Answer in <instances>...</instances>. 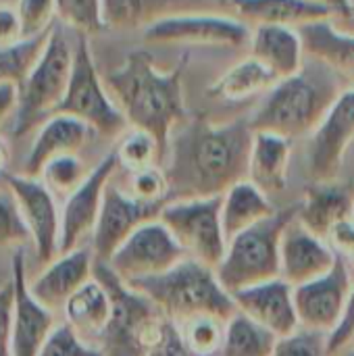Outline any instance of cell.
Instances as JSON below:
<instances>
[{
	"instance_id": "2e32d148",
	"label": "cell",
	"mask_w": 354,
	"mask_h": 356,
	"mask_svg": "<svg viewBox=\"0 0 354 356\" xmlns=\"http://www.w3.org/2000/svg\"><path fill=\"white\" fill-rule=\"evenodd\" d=\"M354 140V86L344 90L309 142L313 181H334Z\"/></svg>"
},
{
	"instance_id": "9a60e30c",
	"label": "cell",
	"mask_w": 354,
	"mask_h": 356,
	"mask_svg": "<svg viewBox=\"0 0 354 356\" xmlns=\"http://www.w3.org/2000/svg\"><path fill=\"white\" fill-rule=\"evenodd\" d=\"M351 292L353 277L346 267V257L340 254L330 273L294 288V302L300 327L330 336L344 317Z\"/></svg>"
},
{
	"instance_id": "d590c367",
	"label": "cell",
	"mask_w": 354,
	"mask_h": 356,
	"mask_svg": "<svg viewBox=\"0 0 354 356\" xmlns=\"http://www.w3.org/2000/svg\"><path fill=\"white\" fill-rule=\"evenodd\" d=\"M56 17L77 35L98 33L104 27L102 0H56Z\"/></svg>"
},
{
	"instance_id": "816d5d0a",
	"label": "cell",
	"mask_w": 354,
	"mask_h": 356,
	"mask_svg": "<svg viewBox=\"0 0 354 356\" xmlns=\"http://www.w3.org/2000/svg\"><path fill=\"white\" fill-rule=\"evenodd\" d=\"M351 219H353V223H354V207H353V217H351Z\"/></svg>"
},
{
	"instance_id": "44dd1931",
	"label": "cell",
	"mask_w": 354,
	"mask_h": 356,
	"mask_svg": "<svg viewBox=\"0 0 354 356\" xmlns=\"http://www.w3.org/2000/svg\"><path fill=\"white\" fill-rule=\"evenodd\" d=\"M94 136L96 131L83 121L71 115H52L40 125L35 140L25 156L21 175L40 177L44 167L52 159L65 154H77Z\"/></svg>"
},
{
	"instance_id": "ab89813d",
	"label": "cell",
	"mask_w": 354,
	"mask_h": 356,
	"mask_svg": "<svg viewBox=\"0 0 354 356\" xmlns=\"http://www.w3.org/2000/svg\"><path fill=\"white\" fill-rule=\"evenodd\" d=\"M40 356H104L102 350L79 338L65 321L56 323Z\"/></svg>"
},
{
	"instance_id": "c3c4849f",
	"label": "cell",
	"mask_w": 354,
	"mask_h": 356,
	"mask_svg": "<svg viewBox=\"0 0 354 356\" xmlns=\"http://www.w3.org/2000/svg\"><path fill=\"white\" fill-rule=\"evenodd\" d=\"M307 2L325 6L334 15H353V0H307Z\"/></svg>"
},
{
	"instance_id": "7dc6e473",
	"label": "cell",
	"mask_w": 354,
	"mask_h": 356,
	"mask_svg": "<svg viewBox=\"0 0 354 356\" xmlns=\"http://www.w3.org/2000/svg\"><path fill=\"white\" fill-rule=\"evenodd\" d=\"M19 92L15 86H0V125L8 119L13 111H17Z\"/></svg>"
},
{
	"instance_id": "60d3db41",
	"label": "cell",
	"mask_w": 354,
	"mask_h": 356,
	"mask_svg": "<svg viewBox=\"0 0 354 356\" xmlns=\"http://www.w3.org/2000/svg\"><path fill=\"white\" fill-rule=\"evenodd\" d=\"M29 240V232L21 219L19 207L10 190H0V248L23 246Z\"/></svg>"
},
{
	"instance_id": "7402d4cb",
	"label": "cell",
	"mask_w": 354,
	"mask_h": 356,
	"mask_svg": "<svg viewBox=\"0 0 354 356\" xmlns=\"http://www.w3.org/2000/svg\"><path fill=\"white\" fill-rule=\"evenodd\" d=\"M354 198L346 186L338 181H313L298 204V221L328 242L330 234L353 217Z\"/></svg>"
},
{
	"instance_id": "484cf974",
	"label": "cell",
	"mask_w": 354,
	"mask_h": 356,
	"mask_svg": "<svg viewBox=\"0 0 354 356\" xmlns=\"http://www.w3.org/2000/svg\"><path fill=\"white\" fill-rule=\"evenodd\" d=\"M113 313L108 290L92 277L81 290H77L63 311V321L86 342L98 346Z\"/></svg>"
},
{
	"instance_id": "d6986e66",
	"label": "cell",
	"mask_w": 354,
	"mask_h": 356,
	"mask_svg": "<svg viewBox=\"0 0 354 356\" xmlns=\"http://www.w3.org/2000/svg\"><path fill=\"white\" fill-rule=\"evenodd\" d=\"M338 257L340 254L330 246V242L309 232L296 215V219L286 227L282 240V280L292 288L319 280L334 269Z\"/></svg>"
},
{
	"instance_id": "d6a6232c",
	"label": "cell",
	"mask_w": 354,
	"mask_h": 356,
	"mask_svg": "<svg viewBox=\"0 0 354 356\" xmlns=\"http://www.w3.org/2000/svg\"><path fill=\"white\" fill-rule=\"evenodd\" d=\"M115 152L119 159V167L127 169L129 173L159 165V161H163V152L154 136L134 127L121 136V142L115 148Z\"/></svg>"
},
{
	"instance_id": "8992f818",
	"label": "cell",
	"mask_w": 354,
	"mask_h": 356,
	"mask_svg": "<svg viewBox=\"0 0 354 356\" xmlns=\"http://www.w3.org/2000/svg\"><path fill=\"white\" fill-rule=\"evenodd\" d=\"M298 204L277 209L265 221L248 227L227 242L225 257L215 269L221 286L234 296L246 288L282 277V240L296 219Z\"/></svg>"
},
{
	"instance_id": "74e56055",
	"label": "cell",
	"mask_w": 354,
	"mask_h": 356,
	"mask_svg": "<svg viewBox=\"0 0 354 356\" xmlns=\"http://www.w3.org/2000/svg\"><path fill=\"white\" fill-rule=\"evenodd\" d=\"M15 10L21 23V38H35L52 29L56 0H17Z\"/></svg>"
},
{
	"instance_id": "5b68a950",
	"label": "cell",
	"mask_w": 354,
	"mask_h": 356,
	"mask_svg": "<svg viewBox=\"0 0 354 356\" xmlns=\"http://www.w3.org/2000/svg\"><path fill=\"white\" fill-rule=\"evenodd\" d=\"M94 277L108 290L113 302L111 321L98 342L102 355L148 356L169 319L148 296L125 284L108 265L96 263Z\"/></svg>"
},
{
	"instance_id": "4fadbf2b",
	"label": "cell",
	"mask_w": 354,
	"mask_h": 356,
	"mask_svg": "<svg viewBox=\"0 0 354 356\" xmlns=\"http://www.w3.org/2000/svg\"><path fill=\"white\" fill-rule=\"evenodd\" d=\"M119 167L117 152H108L86 177V181L65 198L61 209V254L88 246L98 225V217L102 211L104 190L111 184L115 171Z\"/></svg>"
},
{
	"instance_id": "ac0fdd59",
	"label": "cell",
	"mask_w": 354,
	"mask_h": 356,
	"mask_svg": "<svg viewBox=\"0 0 354 356\" xmlns=\"http://www.w3.org/2000/svg\"><path fill=\"white\" fill-rule=\"evenodd\" d=\"M94 252L92 246L58 254L35 277L29 280V294L38 305L50 313H63L71 296L81 290L94 277Z\"/></svg>"
},
{
	"instance_id": "603a6c76",
	"label": "cell",
	"mask_w": 354,
	"mask_h": 356,
	"mask_svg": "<svg viewBox=\"0 0 354 356\" xmlns=\"http://www.w3.org/2000/svg\"><path fill=\"white\" fill-rule=\"evenodd\" d=\"M250 56L261 60L280 79L298 73L307 58L298 29L286 25H257L250 38Z\"/></svg>"
},
{
	"instance_id": "ee69618b",
	"label": "cell",
	"mask_w": 354,
	"mask_h": 356,
	"mask_svg": "<svg viewBox=\"0 0 354 356\" xmlns=\"http://www.w3.org/2000/svg\"><path fill=\"white\" fill-rule=\"evenodd\" d=\"M148 356H194L190 353V348L184 342V336L179 332V327L173 321H167L161 338L156 340V344L150 348Z\"/></svg>"
},
{
	"instance_id": "ba28073f",
	"label": "cell",
	"mask_w": 354,
	"mask_h": 356,
	"mask_svg": "<svg viewBox=\"0 0 354 356\" xmlns=\"http://www.w3.org/2000/svg\"><path fill=\"white\" fill-rule=\"evenodd\" d=\"M54 115H71L102 138H119L129 127L125 115L98 75L88 35H77L71 81Z\"/></svg>"
},
{
	"instance_id": "9c48e42d",
	"label": "cell",
	"mask_w": 354,
	"mask_h": 356,
	"mask_svg": "<svg viewBox=\"0 0 354 356\" xmlns=\"http://www.w3.org/2000/svg\"><path fill=\"white\" fill-rule=\"evenodd\" d=\"M159 219L186 250L188 259L211 269L221 265L227 250L221 225V196L165 202Z\"/></svg>"
},
{
	"instance_id": "f6af8a7d",
	"label": "cell",
	"mask_w": 354,
	"mask_h": 356,
	"mask_svg": "<svg viewBox=\"0 0 354 356\" xmlns=\"http://www.w3.org/2000/svg\"><path fill=\"white\" fill-rule=\"evenodd\" d=\"M330 246L342 254V257H353L354 254V223L353 219L342 221L328 238Z\"/></svg>"
},
{
	"instance_id": "7c38bea8",
	"label": "cell",
	"mask_w": 354,
	"mask_h": 356,
	"mask_svg": "<svg viewBox=\"0 0 354 356\" xmlns=\"http://www.w3.org/2000/svg\"><path fill=\"white\" fill-rule=\"evenodd\" d=\"M4 181L15 196L21 219L29 232L35 261L46 267L61 254V209L56 196L40 177L4 175Z\"/></svg>"
},
{
	"instance_id": "4316f807",
	"label": "cell",
	"mask_w": 354,
	"mask_h": 356,
	"mask_svg": "<svg viewBox=\"0 0 354 356\" xmlns=\"http://www.w3.org/2000/svg\"><path fill=\"white\" fill-rule=\"evenodd\" d=\"M204 4L200 0H102V19L106 29L148 27L171 15L202 10Z\"/></svg>"
},
{
	"instance_id": "cb8c5ba5",
	"label": "cell",
	"mask_w": 354,
	"mask_h": 356,
	"mask_svg": "<svg viewBox=\"0 0 354 356\" xmlns=\"http://www.w3.org/2000/svg\"><path fill=\"white\" fill-rule=\"evenodd\" d=\"M292 140L269 131H255L248 179L269 198L282 194L288 186V167Z\"/></svg>"
},
{
	"instance_id": "7bdbcfd3",
	"label": "cell",
	"mask_w": 354,
	"mask_h": 356,
	"mask_svg": "<svg viewBox=\"0 0 354 356\" xmlns=\"http://www.w3.org/2000/svg\"><path fill=\"white\" fill-rule=\"evenodd\" d=\"M354 342V288L344 311V317L340 321V325L328 336V346H330V355L340 356L346 348H351Z\"/></svg>"
},
{
	"instance_id": "8d00e7d4",
	"label": "cell",
	"mask_w": 354,
	"mask_h": 356,
	"mask_svg": "<svg viewBox=\"0 0 354 356\" xmlns=\"http://www.w3.org/2000/svg\"><path fill=\"white\" fill-rule=\"evenodd\" d=\"M136 200L148 202V204H165L169 198V179L167 173L159 167H146L140 171H134L129 177V190Z\"/></svg>"
},
{
	"instance_id": "6da1fadb",
	"label": "cell",
	"mask_w": 354,
	"mask_h": 356,
	"mask_svg": "<svg viewBox=\"0 0 354 356\" xmlns=\"http://www.w3.org/2000/svg\"><path fill=\"white\" fill-rule=\"evenodd\" d=\"M252 140L248 119L221 125L204 117L182 121L167 152V202L223 196L232 186L248 179Z\"/></svg>"
},
{
	"instance_id": "52a82bcc",
	"label": "cell",
	"mask_w": 354,
	"mask_h": 356,
	"mask_svg": "<svg viewBox=\"0 0 354 356\" xmlns=\"http://www.w3.org/2000/svg\"><path fill=\"white\" fill-rule=\"evenodd\" d=\"M73 56L75 46H71L61 27L52 25L44 54L27 79L17 88L19 98L15 111V136L27 134L56 113L71 81Z\"/></svg>"
},
{
	"instance_id": "4dcf8cb0",
	"label": "cell",
	"mask_w": 354,
	"mask_h": 356,
	"mask_svg": "<svg viewBox=\"0 0 354 356\" xmlns=\"http://www.w3.org/2000/svg\"><path fill=\"white\" fill-rule=\"evenodd\" d=\"M275 344L277 338L269 330L236 311L225 321L223 344L217 356H273Z\"/></svg>"
},
{
	"instance_id": "bcb514c9",
	"label": "cell",
	"mask_w": 354,
	"mask_h": 356,
	"mask_svg": "<svg viewBox=\"0 0 354 356\" xmlns=\"http://www.w3.org/2000/svg\"><path fill=\"white\" fill-rule=\"evenodd\" d=\"M23 40L21 38V23L17 10L10 6H0V46H8Z\"/></svg>"
},
{
	"instance_id": "681fc988",
	"label": "cell",
	"mask_w": 354,
	"mask_h": 356,
	"mask_svg": "<svg viewBox=\"0 0 354 356\" xmlns=\"http://www.w3.org/2000/svg\"><path fill=\"white\" fill-rule=\"evenodd\" d=\"M8 159H10V152H8V146H6V142L0 138V173L6 169V165H8Z\"/></svg>"
},
{
	"instance_id": "f5cc1de1",
	"label": "cell",
	"mask_w": 354,
	"mask_h": 356,
	"mask_svg": "<svg viewBox=\"0 0 354 356\" xmlns=\"http://www.w3.org/2000/svg\"><path fill=\"white\" fill-rule=\"evenodd\" d=\"M221 2H223V4H225V6H227V0H221Z\"/></svg>"
},
{
	"instance_id": "836d02e7",
	"label": "cell",
	"mask_w": 354,
	"mask_h": 356,
	"mask_svg": "<svg viewBox=\"0 0 354 356\" xmlns=\"http://www.w3.org/2000/svg\"><path fill=\"white\" fill-rule=\"evenodd\" d=\"M88 175L90 171L77 154H65L52 159L40 173V179L56 198H69L86 181Z\"/></svg>"
},
{
	"instance_id": "d4e9b609",
	"label": "cell",
	"mask_w": 354,
	"mask_h": 356,
	"mask_svg": "<svg viewBox=\"0 0 354 356\" xmlns=\"http://www.w3.org/2000/svg\"><path fill=\"white\" fill-rule=\"evenodd\" d=\"M298 33L307 56L321 60L338 77L354 83V35L334 27L332 19L303 25Z\"/></svg>"
},
{
	"instance_id": "b9f144b4",
	"label": "cell",
	"mask_w": 354,
	"mask_h": 356,
	"mask_svg": "<svg viewBox=\"0 0 354 356\" xmlns=\"http://www.w3.org/2000/svg\"><path fill=\"white\" fill-rule=\"evenodd\" d=\"M15 323V282L8 277L0 286V356H10V336Z\"/></svg>"
},
{
	"instance_id": "3957f363",
	"label": "cell",
	"mask_w": 354,
	"mask_h": 356,
	"mask_svg": "<svg viewBox=\"0 0 354 356\" xmlns=\"http://www.w3.org/2000/svg\"><path fill=\"white\" fill-rule=\"evenodd\" d=\"M338 75L311 56L298 73L280 79L248 119L252 131H269L288 140L313 136L338 100Z\"/></svg>"
},
{
	"instance_id": "ffe728a7",
	"label": "cell",
	"mask_w": 354,
	"mask_h": 356,
	"mask_svg": "<svg viewBox=\"0 0 354 356\" xmlns=\"http://www.w3.org/2000/svg\"><path fill=\"white\" fill-rule=\"evenodd\" d=\"M234 302L240 313L269 330L275 338H286L300 327L294 288L282 277L236 292Z\"/></svg>"
},
{
	"instance_id": "f1b7e54d",
	"label": "cell",
	"mask_w": 354,
	"mask_h": 356,
	"mask_svg": "<svg viewBox=\"0 0 354 356\" xmlns=\"http://www.w3.org/2000/svg\"><path fill=\"white\" fill-rule=\"evenodd\" d=\"M277 209L271 204V198L259 190L250 179H244L232 186L221 196V225L227 242L248 227L265 221Z\"/></svg>"
},
{
	"instance_id": "e575fe53",
	"label": "cell",
	"mask_w": 354,
	"mask_h": 356,
	"mask_svg": "<svg viewBox=\"0 0 354 356\" xmlns=\"http://www.w3.org/2000/svg\"><path fill=\"white\" fill-rule=\"evenodd\" d=\"M177 327L184 336L186 346L194 356H217L223 344L225 321L217 317H196Z\"/></svg>"
},
{
	"instance_id": "e0dca14e",
	"label": "cell",
	"mask_w": 354,
	"mask_h": 356,
	"mask_svg": "<svg viewBox=\"0 0 354 356\" xmlns=\"http://www.w3.org/2000/svg\"><path fill=\"white\" fill-rule=\"evenodd\" d=\"M15 282V323L10 336V356H40L48 336L56 327L54 313L35 302L29 294L27 263L23 248H17L10 261Z\"/></svg>"
},
{
	"instance_id": "277c9868",
	"label": "cell",
	"mask_w": 354,
	"mask_h": 356,
	"mask_svg": "<svg viewBox=\"0 0 354 356\" xmlns=\"http://www.w3.org/2000/svg\"><path fill=\"white\" fill-rule=\"evenodd\" d=\"M129 286L148 296L175 325H184L196 317H217L227 321L238 311L234 296L221 286L217 271L194 259L182 261L165 275Z\"/></svg>"
},
{
	"instance_id": "7a4b0ae2",
	"label": "cell",
	"mask_w": 354,
	"mask_h": 356,
	"mask_svg": "<svg viewBox=\"0 0 354 356\" xmlns=\"http://www.w3.org/2000/svg\"><path fill=\"white\" fill-rule=\"evenodd\" d=\"M188 56L171 71H159L148 50H134L125 63L106 77V88L125 115L129 127L144 129L161 146L163 159L175 127L186 119L184 67Z\"/></svg>"
},
{
	"instance_id": "11a10c76",
	"label": "cell",
	"mask_w": 354,
	"mask_h": 356,
	"mask_svg": "<svg viewBox=\"0 0 354 356\" xmlns=\"http://www.w3.org/2000/svg\"><path fill=\"white\" fill-rule=\"evenodd\" d=\"M351 259H353V261H354V254H353V257H351Z\"/></svg>"
},
{
	"instance_id": "83f0119b",
	"label": "cell",
	"mask_w": 354,
	"mask_h": 356,
	"mask_svg": "<svg viewBox=\"0 0 354 356\" xmlns=\"http://www.w3.org/2000/svg\"><path fill=\"white\" fill-rule=\"evenodd\" d=\"M227 6L257 25H286L294 29L334 15L330 8L307 0H227Z\"/></svg>"
},
{
	"instance_id": "30bf717a",
	"label": "cell",
	"mask_w": 354,
	"mask_h": 356,
	"mask_svg": "<svg viewBox=\"0 0 354 356\" xmlns=\"http://www.w3.org/2000/svg\"><path fill=\"white\" fill-rule=\"evenodd\" d=\"M250 38L252 31L246 23L215 10L179 13L144 27V42L150 46L242 48L250 44Z\"/></svg>"
},
{
	"instance_id": "f546056e",
	"label": "cell",
	"mask_w": 354,
	"mask_h": 356,
	"mask_svg": "<svg viewBox=\"0 0 354 356\" xmlns=\"http://www.w3.org/2000/svg\"><path fill=\"white\" fill-rule=\"evenodd\" d=\"M277 81H280V77L271 69H267L255 56H248V58L240 60L238 65H234L232 69H227L211 86L209 92L217 98H223L230 102H240V100H248L257 94L269 92Z\"/></svg>"
},
{
	"instance_id": "f35d334b",
	"label": "cell",
	"mask_w": 354,
	"mask_h": 356,
	"mask_svg": "<svg viewBox=\"0 0 354 356\" xmlns=\"http://www.w3.org/2000/svg\"><path fill=\"white\" fill-rule=\"evenodd\" d=\"M273 356H332L328 346V334L298 327L286 338H277Z\"/></svg>"
},
{
	"instance_id": "db71d44e",
	"label": "cell",
	"mask_w": 354,
	"mask_h": 356,
	"mask_svg": "<svg viewBox=\"0 0 354 356\" xmlns=\"http://www.w3.org/2000/svg\"><path fill=\"white\" fill-rule=\"evenodd\" d=\"M353 13H354V0H353Z\"/></svg>"
},
{
	"instance_id": "8fae6325",
	"label": "cell",
	"mask_w": 354,
	"mask_h": 356,
	"mask_svg": "<svg viewBox=\"0 0 354 356\" xmlns=\"http://www.w3.org/2000/svg\"><path fill=\"white\" fill-rule=\"evenodd\" d=\"M186 259L188 254L179 242L161 219H154L142 225L104 265H108L125 284H136L165 275Z\"/></svg>"
},
{
	"instance_id": "f907efd6",
	"label": "cell",
	"mask_w": 354,
	"mask_h": 356,
	"mask_svg": "<svg viewBox=\"0 0 354 356\" xmlns=\"http://www.w3.org/2000/svg\"><path fill=\"white\" fill-rule=\"evenodd\" d=\"M340 356H354V346H351V348H346V350H344V353H342V355Z\"/></svg>"
},
{
	"instance_id": "1f68e13d",
	"label": "cell",
	"mask_w": 354,
	"mask_h": 356,
	"mask_svg": "<svg viewBox=\"0 0 354 356\" xmlns=\"http://www.w3.org/2000/svg\"><path fill=\"white\" fill-rule=\"evenodd\" d=\"M50 31H44L35 38H25L8 46H0V86H15L19 88L31 69L38 65L44 48L48 44Z\"/></svg>"
},
{
	"instance_id": "5bb4252c",
	"label": "cell",
	"mask_w": 354,
	"mask_h": 356,
	"mask_svg": "<svg viewBox=\"0 0 354 356\" xmlns=\"http://www.w3.org/2000/svg\"><path fill=\"white\" fill-rule=\"evenodd\" d=\"M165 204H148L108 184L104 190L102 211L92 236V252L96 263H108L111 257L146 223L161 217Z\"/></svg>"
}]
</instances>
